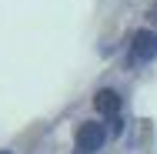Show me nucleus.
<instances>
[{"label": "nucleus", "mask_w": 157, "mask_h": 154, "mask_svg": "<svg viewBox=\"0 0 157 154\" xmlns=\"http://www.w3.org/2000/svg\"><path fill=\"white\" fill-rule=\"evenodd\" d=\"M104 127L97 121H87L77 127V137H74V154H97L100 148H104Z\"/></svg>", "instance_id": "1"}, {"label": "nucleus", "mask_w": 157, "mask_h": 154, "mask_svg": "<svg viewBox=\"0 0 157 154\" xmlns=\"http://www.w3.org/2000/svg\"><path fill=\"white\" fill-rule=\"evenodd\" d=\"M157 57V30H140L130 40V61L134 64H147Z\"/></svg>", "instance_id": "2"}, {"label": "nucleus", "mask_w": 157, "mask_h": 154, "mask_svg": "<svg viewBox=\"0 0 157 154\" xmlns=\"http://www.w3.org/2000/svg\"><path fill=\"white\" fill-rule=\"evenodd\" d=\"M94 107H97V114H104V117H117V114H121V94H117V91H110V87L97 91Z\"/></svg>", "instance_id": "3"}, {"label": "nucleus", "mask_w": 157, "mask_h": 154, "mask_svg": "<svg viewBox=\"0 0 157 154\" xmlns=\"http://www.w3.org/2000/svg\"><path fill=\"white\" fill-rule=\"evenodd\" d=\"M0 154H10V151H0Z\"/></svg>", "instance_id": "4"}]
</instances>
